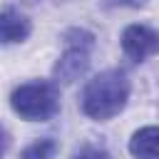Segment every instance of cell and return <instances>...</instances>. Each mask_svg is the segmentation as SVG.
<instances>
[{"mask_svg":"<svg viewBox=\"0 0 159 159\" xmlns=\"http://www.w3.org/2000/svg\"><path fill=\"white\" fill-rule=\"evenodd\" d=\"M129 99V80L122 70H107L92 77L82 92V112L89 119L107 122L117 117Z\"/></svg>","mask_w":159,"mask_h":159,"instance_id":"6da1fadb","label":"cell"},{"mask_svg":"<svg viewBox=\"0 0 159 159\" xmlns=\"http://www.w3.org/2000/svg\"><path fill=\"white\" fill-rule=\"evenodd\" d=\"M10 104L22 119L45 122L60 112V94L57 87L50 82H27L12 89Z\"/></svg>","mask_w":159,"mask_h":159,"instance_id":"7a4b0ae2","label":"cell"},{"mask_svg":"<svg viewBox=\"0 0 159 159\" xmlns=\"http://www.w3.org/2000/svg\"><path fill=\"white\" fill-rule=\"evenodd\" d=\"M65 40H67V50L62 52V57L52 70L57 84H72L75 80H80L89 67V55L94 47V37L84 30H70Z\"/></svg>","mask_w":159,"mask_h":159,"instance_id":"3957f363","label":"cell"},{"mask_svg":"<svg viewBox=\"0 0 159 159\" xmlns=\"http://www.w3.org/2000/svg\"><path fill=\"white\" fill-rule=\"evenodd\" d=\"M122 50L129 60L144 62L147 57L159 52V32L147 25H129L122 32Z\"/></svg>","mask_w":159,"mask_h":159,"instance_id":"277c9868","label":"cell"},{"mask_svg":"<svg viewBox=\"0 0 159 159\" xmlns=\"http://www.w3.org/2000/svg\"><path fill=\"white\" fill-rule=\"evenodd\" d=\"M30 20L15 10H5L0 12V45H15L22 42L30 35Z\"/></svg>","mask_w":159,"mask_h":159,"instance_id":"5b68a950","label":"cell"},{"mask_svg":"<svg viewBox=\"0 0 159 159\" xmlns=\"http://www.w3.org/2000/svg\"><path fill=\"white\" fill-rule=\"evenodd\" d=\"M129 152L137 159H159V127H142L129 139Z\"/></svg>","mask_w":159,"mask_h":159,"instance_id":"8992f818","label":"cell"},{"mask_svg":"<svg viewBox=\"0 0 159 159\" xmlns=\"http://www.w3.org/2000/svg\"><path fill=\"white\" fill-rule=\"evenodd\" d=\"M57 154V142L55 139H37L30 147H25L22 159H55Z\"/></svg>","mask_w":159,"mask_h":159,"instance_id":"52a82bcc","label":"cell"},{"mask_svg":"<svg viewBox=\"0 0 159 159\" xmlns=\"http://www.w3.org/2000/svg\"><path fill=\"white\" fill-rule=\"evenodd\" d=\"M72 159H112V157H109L107 149H99V147H84V149H80Z\"/></svg>","mask_w":159,"mask_h":159,"instance_id":"ba28073f","label":"cell"},{"mask_svg":"<svg viewBox=\"0 0 159 159\" xmlns=\"http://www.w3.org/2000/svg\"><path fill=\"white\" fill-rule=\"evenodd\" d=\"M109 5H124V7H144L147 0H109Z\"/></svg>","mask_w":159,"mask_h":159,"instance_id":"9c48e42d","label":"cell"},{"mask_svg":"<svg viewBox=\"0 0 159 159\" xmlns=\"http://www.w3.org/2000/svg\"><path fill=\"white\" fill-rule=\"evenodd\" d=\"M5 144H7V142H5V134L0 132V159H2V154H5Z\"/></svg>","mask_w":159,"mask_h":159,"instance_id":"30bf717a","label":"cell"}]
</instances>
